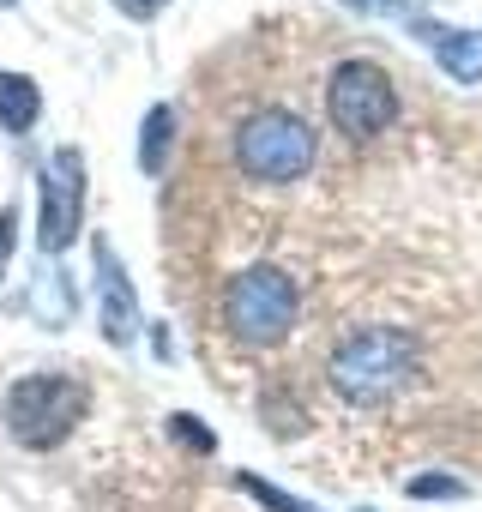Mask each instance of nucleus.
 Masks as SVG:
<instances>
[{
  "mask_svg": "<svg viewBox=\"0 0 482 512\" xmlns=\"http://www.w3.org/2000/svg\"><path fill=\"white\" fill-rule=\"evenodd\" d=\"M326 374H332V392H338V398H350V404L368 410V404L398 398V392L422 374V350H416V338L398 332V326H368V332H350V338L332 350Z\"/></svg>",
  "mask_w": 482,
  "mask_h": 512,
  "instance_id": "f257e3e1",
  "label": "nucleus"
},
{
  "mask_svg": "<svg viewBox=\"0 0 482 512\" xmlns=\"http://www.w3.org/2000/svg\"><path fill=\"white\" fill-rule=\"evenodd\" d=\"M296 308H302L296 278L278 266H248L223 284V326L241 344H284L296 326Z\"/></svg>",
  "mask_w": 482,
  "mask_h": 512,
  "instance_id": "f03ea898",
  "label": "nucleus"
},
{
  "mask_svg": "<svg viewBox=\"0 0 482 512\" xmlns=\"http://www.w3.org/2000/svg\"><path fill=\"white\" fill-rule=\"evenodd\" d=\"M235 163L248 181H302L314 163V127L290 109H254L248 121L235 127Z\"/></svg>",
  "mask_w": 482,
  "mask_h": 512,
  "instance_id": "7ed1b4c3",
  "label": "nucleus"
},
{
  "mask_svg": "<svg viewBox=\"0 0 482 512\" xmlns=\"http://www.w3.org/2000/svg\"><path fill=\"white\" fill-rule=\"evenodd\" d=\"M91 392L73 374H25L7 392V434L31 452H49L73 434V422H85Z\"/></svg>",
  "mask_w": 482,
  "mask_h": 512,
  "instance_id": "20e7f679",
  "label": "nucleus"
},
{
  "mask_svg": "<svg viewBox=\"0 0 482 512\" xmlns=\"http://www.w3.org/2000/svg\"><path fill=\"white\" fill-rule=\"evenodd\" d=\"M326 115L344 139H374L398 121V85L374 61H344L326 85Z\"/></svg>",
  "mask_w": 482,
  "mask_h": 512,
  "instance_id": "39448f33",
  "label": "nucleus"
},
{
  "mask_svg": "<svg viewBox=\"0 0 482 512\" xmlns=\"http://www.w3.org/2000/svg\"><path fill=\"white\" fill-rule=\"evenodd\" d=\"M79 205H85V157L67 145L49 157V175H43V247L61 253L73 247L79 235Z\"/></svg>",
  "mask_w": 482,
  "mask_h": 512,
  "instance_id": "423d86ee",
  "label": "nucleus"
},
{
  "mask_svg": "<svg viewBox=\"0 0 482 512\" xmlns=\"http://www.w3.org/2000/svg\"><path fill=\"white\" fill-rule=\"evenodd\" d=\"M97 266H103V338L127 344L139 326V308H133V284L121 278V260L109 253V241H97Z\"/></svg>",
  "mask_w": 482,
  "mask_h": 512,
  "instance_id": "0eeeda50",
  "label": "nucleus"
},
{
  "mask_svg": "<svg viewBox=\"0 0 482 512\" xmlns=\"http://www.w3.org/2000/svg\"><path fill=\"white\" fill-rule=\"evenodd\" d=\"M416 37L434 49V61H440L458 85H476V79H482V31H440V25H416Z\"/></svg>",
  "mask_w": 482,
  "mask_h": 512,
  "instance_id": "6e6552de",
  "label": "nucleus"
},
{
  "mask_svg": "<svg viewBox=\"0 0 482 512\" xmlns=\"http://www.w3.org/2000/svg\"><path fill=\"white\" fill-rule=\"evenodd\" d=\"M43 115V97L25 73H0V121H7V133H25L31 121Z\"/></svg>",
  "mask_w": 482,
  "mask_h": 512,
  "instance_id": "1a4fd4ad",
  "label": "nucleus"
},
{
  "mask_svg": "<svg viewBox=\"0 0 482 512\" xmlns=\"http://www.w3.org/2000/svg\"><path fill=\"white\" fill-rule=\"evenodd\" d=\"M169 127H175V115L169 109H151L145 115V139H139V163L157 175V163H163V151H169Z\"/></svg>",
  "mask_w": 482,
  "mask_h": 512,
  "instance_id": "9d476101",
  "label": "nucleus"
},
{
  "mask_svg": "<svg viewBox=\"0 0 482 512\" xmlns=\"http://www.w3.org/2000/svg\"><path fill=\"white\" fill-rule=\"evenodd\" d=\"M241 488H248L260 506H272V512H320V506H308V500H296V494H284V488H272V482H260V476H235Z\"/></svg>",
  "mask_w": 482,
  "mask_h": 512,
  "instance_id": "9b49d317",
  "label": "nucleus"
},
{
  "mask_svg": "<svg viewBox=\"0 0 482 512\" xmlns=\"http://www.w3.org/2000/svg\"><path fill=\"white\" fill-rule=\"evenodd\" d=\"M169 434H175L181 446H193V452H211V446H217V434H211V428H199L193 416H169Z\"/></svg>",
  "mask_w": 482,
  "mask_h": 512,
  "instance_id": "f8f14e48",
  "label": "nucleus"
},
{
  "mask_svg": "<svg viewBox=\"0 0 482 512\" xmlns=\"http://www.w3.org/2000/svg\"><path fill=\"white\" fill-rule=\"evenodd\" d=\"M410 494H416V500H458V494H464V482H458V476H416V482H410Z\"/></svg>",
  "mask_w": 482,
  "mask_h": 512,
  "instance_id": "ddd939ff",
  "label": "nucleus"
},
{
  "mask_svg": "<svg viewBox=\"0 0 482 512\" xmlns=\"http://www.w3.org/2000/svg\"><path fill=\"white\" fill-rule=\"evenodd\" d=\"M13 229H19V211L7 205V211H0V260H7V247H13Z\"/></svg>",
  "mask_w": 482,
  "mask_h": 512,
  "instance_id": "4468645a",
  "label": "nucleus"
},
{
  "mask_svg": "<svg viewBox=\"0 0 482 512\" xmlns=\"http://www.w3.org/2000/svg\"><path fill=\"white\" fill-rule=\"evenodd\" d=\"M115 7H121V13H127V19H151V13H157V7H163V0H115Z\"/></svg>",
  "mask_w": 482,
  "mask_h": 512,
  "instance_id": "2eb2a0df",
  "label": "nucleus"
},
{
  "mask_svg": "<svg viewBox=\"0 0 482 512\" xmlns=\"http://www.w3.org/2000/svg\"><path fill=\"white\" fill-rule=\"evenodd\" d=\"M350 7H356V13H392L398 0H350Z\"/></svg>",
  "mask_w": 482,
  "mask_h": 512,
  "instance_id": "dca6fc26",
  "label": "nucleus"
},
{
  "mask_svg": "<svg viewBox=\"0 0 482 512\" xmlns=\"http://www.w3.org/2000/svg\"><path fill=\"white\" fill-rule=\"evenodd\" d=\"M362 512H368V506H362Z\"/></svg>",
  "mask_w": 482,
  "mask_h": 512,
  "instance_id": "f3484780",
  "label": "nucleus"
}]
</instances>
